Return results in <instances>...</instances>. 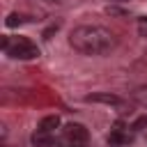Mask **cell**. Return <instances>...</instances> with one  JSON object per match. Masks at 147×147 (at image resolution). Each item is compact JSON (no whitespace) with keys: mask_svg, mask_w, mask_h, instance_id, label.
<instances>
[{"mask_svg":"<svg viewBox=\"0 0 147 147\" xmlns=\"http://www.w3.org/2000/svg\"><path fill=\"white\" fill-rule=\"evenodd\" d=\"M69 44L83 55H103L115 46V34L103 25H78L71 30Z\"/></svg>","mask_w":147,"mask_h":147,"instance_id":"obj_1","label":"cell"},{"mask_svg":"<svg viewBox=\"0 0 147 147\" xmlns=\"http://www.w3.org/2000/svg\"><path fill=\"white\" fill-rule=\"evenodd\" d=\"M0 44H2V51L9 57H16V60H34V57H39V48L25 37H16V39L2 37Z\"/></svg>","mask_w":147,"mask_h":147,"instance_id":"obj_2","label":"cell"},{"mask_svg":"<svg viewBox=\"0 0 147 147\" xmlns=\"http://www.w3.org/2000/svg\"><path fill=\"white\" fill-rule=\"evenodd\" d=\"M64 136H67L74 145H78V142H85V140L90 138V131H87L83 124H74V122H71V124L64 126Z\"/></svg>","mask_w":147,"mask_h":147,"instance_id":"obj_3","label":"cell"},{"mask_svg":"<svg viewBox=\"0 0 147 147\" xmlns=\"http://www.w3.org/2000/svg\"><path fill=\"white\" fill-rule=\"evenodd\" d=\"M85 101L90 103H108V106H122V96L110 94V92H94L90 96H85Z\"/></svg>","mask_w":147,"mask_h":147,"instance_id":"obj_4","label":"cell"},{"mask_svg":"<svg viewBox=\"0 0 147 147\" xmlns=\"http://www.w3.org/2000/svg\"><path fill=\"white\" fill-rule=\"evenodd\" d=\"M57 126H60V117H57V115H46V117H41V122H39V129H37V131L53 133Z\"/></svg>","mask_w":147,"mask_h":147,"instance_id":"obj_5","label":"cell"},{"mask_svg":"<svg viewBox=\"0 0 147 147\" xmlns=\"http://www.w3.org/2000/svg\"><path fill=\"white\" fill-rule=\"evenodd\" d=\"M129 140H131V138H129L126 133H122V126H119V124H117V129L108 136V142H110V145H129Z\"/></svg>","mask_w":147,"mask_h":147,"instance_id":"obj_6","label":"cell"},{"mask_svg":"<svg viewBox=\"0 0 147 147\" xmlns=\"http://www.w3.org/2000/svg\"><path fill=\"white\" fill-rule=\"evenodd\" d=\"M51 142H53V136L46 133V131H37L32 136V145L34 147H44V145H51Z\"/></svg>","mask_w":147,"mask_h":147,"instance_id":"obj_7","label":"cell"},{"mask_svg":"<svg viewBox=\"0 0 147 147\" xmlns=\"http://www.w3.org/2000/svg\"><path fill=\"white\" fill-rule=\"evenodd\" d=\"M131 96H133V101H138L140 106L147 108V87H138V90H133Z\"/></svg>","mask_w":147,"mask_h":147,"instance_id":"obj_8","label":"cell"},{"mask_svg":"<svg viewBox=\"0 0 147 147\" xmlns=\"http://www.w3.org/2000/svg\"><path fill=\"white\" fill-rule=\"evenodd\" d=\"M23 21H25V16H21V14H16V11H14V14H9V16H7L5 25H7V28H16V25H21Z\"/></svg>","mask_w":147,"mask_h":147,"instance_id":"obj_9","label":"cell"},{"mask_svg":"<svg viewBox=\"0 0 147 147\" xmlns=\"http://www.w3.org/2000/svg\"><path fill=\"white\" fill-rule=\"evenodd\" d=\"M131 129H133V131H142V129H147V115H140V117L131 124Z\"/></svg>","mask_w":147,"mask_h":147,"instance_id":"obj_10","label":"cell"},{"mask_svg":"<svg viewBox=\"0 0 147 147\" xmlns=\"http://www.w3.org/2000/svg\"><path fill=\"white\" fill-rule=\"evenodd\" d=\"M55 30H57V25H51V28H48V30L44 32V37H46V39H51V34H53Z\"/></svg>","mask_w":147,"mask_h":147,"instance_id":"obj_11","label":"cell"},{"mask_svg":"<svg viewBox=\"0 0 147 147\" xmlns=\"http://www.w3.org/2000/svg\"><path fill=\"white\" fill-rule=\"evenodd\" d=\"M110 2H126V0H110Z\"/></svg>","mask_w":147,"mask_h":147,"instance_id":"obj_12","label":"cell"},{"mask_svg":"<svg viewBox=\"0 0 147 147\" xmlns=\"http://www.w3.org/2000/svg\"><path fill=\"white\" fill-rule=\"evenodd\" d=\"M48 2H55V0H48Z\"/></svg>","mask_w":147,"mask_h":147,"instance_id":"obj_13","label":"cell"},{"mask_svg":"<svg viewBox=\"0 0 147 147\" xmlns=\"http://www.w3.org/2000/svg\"><path fill=\"white\" fill-rule=\"evenodd\" d=\"M115 147H122V145H115Z\"/></svg>","mask_w":147,"mask_h":147,"instance_id":"obj_14","label":"cell"}]
</instances>
